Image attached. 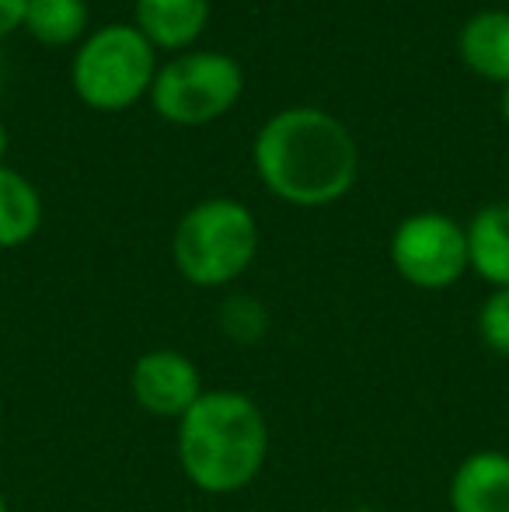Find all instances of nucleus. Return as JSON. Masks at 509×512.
<instances>
[{
  "mask_svg": "<svg viewBox=\"0 0 509 512\" xmlns=\"http://www.w3.org/2000/svg\"><path fill=\"white\" fill-rule=\"evenodd\" d=\"M252 164L269 196L300 209H321L339 203L356 185L360 147L332 112L293 105L262 122Z\"/></svg>",
  "mask_w": 509,
  "mask_h": 512,
  "instance_id": "f257e3e1",
  "label": "nucleus"
},
{
  "mask_svg": "<svg viewBox=\"0 0 509 512\" xmlns=\"http://www.w3.org/2000/svg\"><path fill=\"white\" fill-rule=\"evenodd\" d=\"M175 450L192 488L206 495L245 492L269 457V422L252 394L213 387L178 418Z\"/></svg>",
  "mask_w": 509,
  "mask_h": 512,
  "instance_id": "f03ea898",
  "label": "nucleus"
},
{
  "mask_svg": "<svg viewBox=\"0 0 509 512\" xmlns=\"http://www.w3.org/2000/svg\"><path fill=\"white\" fill-rule=\"evenodd\" d=\"M258 255V220L238 199L213 196L189 206L171 234V262L199 290L231 286Z\"/></svg>",
  "mask_w": 509,
  "mask_h": 512,
  "instance_id": "7ed1b4c3",
  "label": "nucleus"
},
{
  "mask_svg": "<svg viewBox=\"0 0 509 512\" xmlns=\"http://www.w3.org/2000/svg\"><path fill=\"white\" fill-rule=\"evenodd\" d=\"M157 77V49L133 21L102 25L81 39L70 60V88L91 112H129L150 98Z\"/></svg>",
  "mask_w": 509,
  "mask_h": 512,
  "instance_id": "20e7f679",
  "label": "nucleus"
},
{
  "mask_svg": "<svg viewBox=\"0 0 509 512\" xmlns=\"http://www.w3.org/2000/svg\"><path fill=\"white\" fill-rule=\"evenodd\" d=\"M245 95V70L217 49H189L157 67L150 105L171 126H206L231 112Z\"/></svg>",
  "mask_w": 509,
  "mask_h": 512,
  "instance_id": "39448f33",
  "label": "nucleus"
},
{
  "mask_svg": "<svg viewBox=\"0 0 509 512\" xmlns=\"http://www.w3.org/2000/svg\"><path fill=\"white\" fill-rule=\"evenodd\" d=\"M387 255L408 286L440 293L461 283L468 272V234L447 213L422 209L394 227Z\"/></svg>",
  "mask_w": 509,
  "mask_h": 512,
  "instance_id": "423d86ee",
  "label": "nucleus"
},
{
  "mask_svg": "<svg viewBox=\"0 0 509 512\" xmlns=\"http://www.w3.org/2000/svg\"><path fill=\"white\" fill-rule=\"evenodd\" d=\"M199 366L178 349H150L129 370V394L136 408L154 418H182L203 398Z\"/></svg>",
  "mask_w": 509,
  "mask_h": 512,
  "instance_id": "0eeeda50",
  "label": "nucleus"
},
{
  "mask_svg": "<svg viewBox=\"0 0 509 512\" xmlns=\"http://www.w3.org/2000/svg\"><path fill=\"white\" fill-rule=\"evenodd\" d=\"M447 499L450 512H509V453H468L450 478Z\"/></svg>",
  "mask_w": 509,
  "mask_h": 512,
  "instance_id": "6e6552de",
  "label": "nucleus"
},
{
  "mask_svg": "<svg viewBox=\"0 0 509 512\" xmlns=\"http://www.w3.org/2000/svg\"><path fill=\"white\" fill-rule=\"evenodd\" d=\"M133 25L154 49L189 53L210 25V0H133Z\"/></svg>",
  "mask_w": 509,
  "mask_h": 512,
  "instance_id": "1a4fd4ad",
  "label": "nucleus"
},
{
  "mask_svg": "<svg viewBox=\"0 0 509 512\" xmlns=\"http://www.w3.org/2000/svg\"><path fill=\"white\" fill-rule=\"evenodd\" d=\"M457 53L461 63L475 77L489 84H509V11L489 7V11L471 14L457 35Z\"/></svg>",
  "mask_w": 509,
  "mask_h": 512,
  "instance_id": "9d476101",
  "label": "nucleus"
},
{
  "mask_svg": "<svg viewBox=\"0 0 509 512\" xmlns=\"http://www.w3.org/2000/svg\"><path fill=\"white\" fill-rule=\"evenodd\" d=\"M468 234V269L492 290L509 286V203L482 206L464 227Z\"/></svg>",
  "mask_w": 509,
  "mask_h": 512,
  "instance_id": "9b49d317",
  "label": "nucleus"
},
{
  "mask_svg": "<svg viewBox=\"0 0 509 512\" xmlns=\"http://www.w3.org/2000/svg\"><path fill=\"white\" fill-rule=\"evenodd\" d=\"M42 227V196L21 171L0 164V251L28 244Z\"/></svg>",
  "mask_w": 509,
  "mask_h": 512,
  "instance_id": "f8f14e48",
  "label": "nucleus"
},
{
  "mask_svg": "<svg viewBox=\"0 0 509 512\" xmlns=\"http://www.w3.org/2000/svg\"><path fill=\"white\" fill-rule=\"evenodd\" d=\"M21 28L39 46H81L88 35V0H28Z\"/></svg>",
  "mask_w": 509,
  "mask_h": 512,
  "instance_id": "ddd939ff",
  "label": "nucleus"
},
{
  "mask_svg": "<svg viewBox=\"0 0 509 512\" xmlns=\"http://www.w3.org/2000/svg\"><path fill=\"white\" fill-rule=\"evenodd\" d=\"M217 324L234 345H255L269 331V310L252 293H231L217 310Z\"/></svg>",
  "mask_w": 509,
  "mask_h": 512,
  "instance_id": "4468645a",
  "label": "nucleus"
},
{
  "mask_svg": "<svg viewBox=\"0 0 509 512\" xmlns=\"http://www.w3.org/2000/svg\"><path fill=\"white\" fill-rule=\"evenodd\" d=\"M478 335L496 356L509 359V286L492 290L478 307Z\"/></svg>",
  "mask_w": 509,
  "mask_h": 512,
  "instance_id": "2eb2a0df",
  "label": "nucleus"
},
{
  "mask_svg": "<svg viewBox=\"0 0 509 512\" xmlns=\"http://www.w3.org/2000/svg\"><path fill=\"white\" fill-rule=\"evenodd\" d=\"M25 7L28 0H0V39H7L25 25Z\"/></svg>",
  "mask_w": 509,
  "mask_h": 512,
  "instance_id": "dca6fc26",
  "label": "nucleus"
},
{
  "mask_svg": "<svg viewBox=\"0 0 509 512\" xmlns=\"http://www.w3.org/2000/svg\"><path fill=\"white\" fill-rule=\"evenodd\" d=\"M7 147H11V136H7L4 119H0V164H4V157H7Z\"/></svg>",
  "mask_w": 509,
  "mask_h": 512,
  "instance_id": "f3484780",
  "label": "nucleus"
},
{
  "mask_svg": "<svg viewBox=\"0 0 509 512\" xmlns=\"http://www.w3.org/2000/svg\"><path fill=\"white\" fill-rule=\"evenodd\" d=\"M499 112H503V122L509 126V84H503V95H499Z\"/></svg>",
  "mask_w": 509,
  "mask_h": 512,
  "instance_id": "a211bd4d",
  "label": "nucleus"
},
{
  "mask_svg": "<svg viewBox=\"0 0 509 512\" xmlns=\"http://www.w3.org/2000/svg\"><path fill=\"white\" fill-rule=\"evenodd\" d=\"M0 512H11V509H7V495L4 492H0Z\"/></svg>",
  "mask_w": 509,
  "mask_h": 512,
  "instance_id": "6ab92c4d",
  "label": "nucleus"
},
{
  "mask_svg": "<svg viewBox=\"0 0 509 512\" xmlns=\"http://www.w3.org/2000/svg\"><path fill=\"white\" fill-rule=\"evenodd\" d=\"M506 175H509V157H506Z\"/></svg>",
  "mask_w": 509,
  "mask_h": 512,
  "instance_id": "aec40b11",
  "label": "nucleus"
},
{
  "mask_svg": "<svg viewBox=\"0 0 509 512\" xmlns=\"http://www.w3.org/2000/svg\"><path fill=\"white\" fill-rule=\"evenodd\" d=\"M0 74H4V67H0Z\"/></svg>",
  "mask_w": 509,
  "mask_h": 512,
  "instance_id": "412c9836",
  "label": "nucleus"
}]
</instances>
